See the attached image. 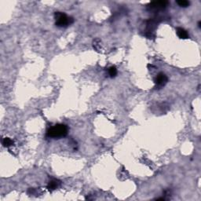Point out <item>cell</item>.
I'll return each mask as SVG.
<instances>
[{"instance_id":"6da1fadb","label":"cell","mask_w":201,"mask_h":201,"mask_svg":"<svg viewBox=\"0 0 201 201\" xmlns=\"http://www.w3.org/2000/svg\"><path fill=\"white\" fill-rule=\"evenodd\" d=\"M68 127L65 124H56L51 127L46 131V137L50 138H61L65 137L68 134Z\"/></svg>"},{"instance_id":"7a4b0ae2","label":"cell","mask_w":201,"mask_h":201,"mask_svg":"<svg viewBox=\"0 0 201 201\" xmlns=\"http://www.w3.org/2000/svg\"><path fill=\"white\" fill-rule=\"evenodd\" d=\"M54 18L56 21L55 25L59 28H66L74 22L72 17H69L62 12H55Z\"/></svg>"},{"instance_id":"3957f363","label":"cell","mask_w":201,"mask_h":201,"mask_svg":"<svg viewBox=\"0 0 201 201\" xmlns=\"http://www.w3.org/2000/svg\"><path fill=\"white\" fill-rule=\"evenodd\" d=\"M167 81H168V79H167V75L163 72H160L154 79V83L156 84L155 88L161 89L167 84Z\"/></svg>"},{"instance_id":"277c9868","label":"cell","mask_w":201,"mask_h":201,"mask_svg":"<svg viewBox=\"0 0 201 201\" xmlns=\"http://www.w3.org/2000/svg\"><path fill=\"white\" fill-rule=\"evenodd\" d=\"M168 4V2L167 1H156V2H152L149 3V7L152 10H163L165 8Z\"/></svg>"},{"instance_id":"5b68a950","label":"cell","mask_w":201,"mask_h":201,"mask_svg":"<svg viewBox=\"0 0 201 201\" xmlns=\"http://www.w3.org/2000/svg\"><path fill=\"white\" fill-rule=\"evenodd\" d=\"M61 184V182L58 179H55V178H54V179L50 180L47 185V189L49 190L50 192L54 191V190H56L57 188L60 187Z\"/></svg>"},{"instance_id":"8992f818","label":"cell","mask_w":201,"mask_h":201,"mask_svg":"<svg viewBox=\"0 0 201 201\" xmlns=\"http://www.w3.org/2000/svg\"><path fill=\"white\" fill-rule=\"evenodd\" d=\"M176 33L180 39H187L189 38V34H188V32H187L186 30L184 29V28H177Z\"/></svg>"},{"instance_id":"52a82bcc","label":"cell","mask_w":201,"mask_h":201,"mask_svg":"<svg viewBox=\"0 0 201 201\" xmlns=\"http://www.w3.org/2000/svg\"><path fill=\"white\" fill-rule=\"evenodd\" d=\"M2 145H3L4 147H10V146H13V141L12 140L10 137H4L3 140H2Z\"/></svg>"},{"instance_id":"ba28073f","label":"cell","mask_w":201,"mask_h":201,"mask_svg":"<svg viewBox=\"0 0 201 201\" xmlns=\"http://www.w3.org/2000/svg\"><path fill=\"white\" fill-rule=\"evenodd\" d=\"M108 75L111 78H114V77L116 76L117 75V69H116L115 66H111V67L108 69Z\"/></svg>"},{"instance_id":"9c48e42d","label":"cell","mask_w":201,"mask_h":201,"mask_svg":"<svg viewBox=\"0 0 201 201\" xmlns=\"http://www.w3.org/2000/svg\"><path fill=\"white\" fill-rule=\"evenodd\" d=\"M176 2L181 7H187L190 4V2L189 1H186V0H179V1H177Z\"/></svg>"},{"instance_id":"30bf717a","label":"cell","mask_w":201,"mask_h":201,"mask_svg":"<svg viewBox=\"0 0 201 201\" xmlns=\"http://www.w3.org/2000/svg\"><path fill=\"white\" fill-rule=\"evenodd\" d=\"M97 42H98V39H96V40H94V41H93V48H94V49L98 51V50H99V46H100V45H99L100 41L98 42V43H97Z\"/></svg>"}]
</instances>
